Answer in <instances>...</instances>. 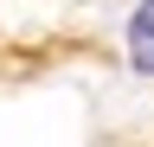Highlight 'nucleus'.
Segmentation results:
<instances>
[{
	"mask_svg": "<svg viewBox=\"0 0 154 147\" xmlns=\"http://www.w3.org/2000/svg\"><path fill=\"white\" fill-rule=\"evenodd\" d=\"M122 45H128V70L135 77H154V0H135Z\"/></svg>",
	"mask_w": 154,
	"mask_h": 147,
	"instance_id": "f257e3e1",
	"label": "nucleus"
}]
</instances>
